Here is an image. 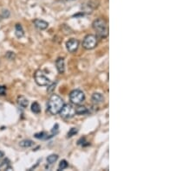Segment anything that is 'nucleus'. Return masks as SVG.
Listing matches in <instances>:
<instances>
[{
    "label": "nucleus",
    "mask_w": 195,
    "mask_h": 171,
    "mask_svg": "<svg viewBox=\"0 0 195 171\" xmlns=\"http://www.w3.org/2000/svg\"><path fill=\"white\" fill-rule=\"evenodd\" d=\"M64 102L63 99L57 94L51 95L50 100L48 101V111L51 114L56 115L59 113L60 110L63 106Z\"/></svg>",
    "instance_id": "1"
},
{
    "label": "nucleus",
    "mask_w": 195,
    "mask_h": 171,
    "mask_svg": "<svg viewBox=\"0 0 195 171\" xmlns=\"http://www.w3.org/2000/svg\"><path fill=\"white\" fill-rule=\"evenodd\" d=\"M93 28L96 32V35L101 38H106L108 36V26L106 20L103 18H98L93 22Z\"/></svg>",
    "instance_id": "2"
},
{
    "label": "nucleus",
    "mask_w": 195,
    "mask_h": 171,
    "mask_svg": "<svg viewBox=\"0 0 195 171\" xmlns=\"http://www.w3.org/2000/svg\"><path fill=\"white\" fill-rule=\"evenodd\" d=\"M85 100V94L81 90H74L70 93V100L74 105H81Z\"/></svg>",
    "instance_id": "3"
},
{
    "label": "nucleus",
    "mask_w": 195,
    "mask_h": 171,
    "mask_svg": "<svg viewBox=\"0 0 195 171\" xmlns=\"http://www.w3.org/2000/svg\"><path fill=\"white\" fill-rule=\"evenodd\" d=\"M34 78H35V81H36V84L40 86H49L51 84V80L48 78L41 70H36V73L34 74Z\"/></svg>",
    "instance_id": "4"
},
{
    "label": "nucleus",
    "mask_w": 195,
    "mask_h": 171,
    "mask_svg": "<svg viewBox=\"0 0 195 171\" xmlns=\"http://www.w3.org/2000/svg\"><path fill=\"white\" fill-rule=\"evenodd\" d=\"M97 45V36L94 35H88L82 41V47L85 50H90L94 49Z\"/></svg>",
    "instance_id": "5"
},
{
    "label": "nucleus",
    "mask_w": 195,
    "mask_h": 171,
    "mask_svg": "<svg viewBox=\"0 0 195 171\" xmlns=\"http://www.w3.org/2000/svg\"><path fill=\"white\" fill-rule=\"evenodd\" d=\"M60 116L63 118H71L76 115V109L70 104L63 105L62 109L59 112Z\"/></svg>",
    "instance_id": "6"
},
{
    "label": "nucleus",
    "mask_w": 195,
    "mask_h": 171,
    "mask_svg": "<svg viewBox=\"0 0 195 171\" xmlns=\"http://www.w3.org/2000/svg\"><path fill=\"white\" fill-rule=\"evenodd\" d=\"M78 47H79V41L75 38H71L66 43V48L70 53L76 52L78 49Z\"/></svg>",
    "instance_id": "7"
},
{
    "label": "nucleus",
    "mask_w": 195,
    "mask_h": 171,
    "mask_svg": "<svg viewBox=\"0 0 195 171\" xmlns=\"http://www.w3.org/2000/svg\"><path fill=\"white\" fill-rule=\"evenodd\" d=\"M34 25L39 30H44V29L48 28L49 23L46 21H44V20H42V19H35L34 20Z\"/></svg>",
    "instance_id": "8"
},
{
    "label": "nucleus",
    "mask_w": 195,
    "mask_h": 171,
    "mask_svg": "<svg viewBox=\"0 0 195 171\" xmlns=\"http://www.w3.org/2000/svg\"><path fill=\"white\" fill-rule=\"evenodd\" d=\"M56 67L59 74H63L65 71L64 59L63 58H58L56 62Z\"/></svg>",
    "instance_id": "9"
},
{
    "label": "nucleus",
    "mask_w": 195,
    "mask_h": 171,
    "mask_svg": "<svg viewBox=\"0 0 195 171\" xmlns=\"http://www.w3.org/2000/svg\"><path fill=\"white\" fill-rule=\"evenodd\" d=\"M92 101L94 104H101L104 101V97L101 93H94L92 95Z\"/></svg>",
    "instance_id": "10"
},
{
    "label": "nucleus",
    "mask_w": 195,
    "mask_h": 171,
    "mask_svg": "<svg viewBox=\"0 0 195 171\" xmlns=\"http://www.w3.org/2000/svg\"><path fill=\"white\" fill-rule=\"evenodd\" d=\"M15 35L17 38H22L24 36V30H23L21 24H19V23L16 24V26H15Z\"/></svg>",
    "instance_id": "11"
},
{
    "label": "nucleus",
    "mask_w": 195,
    "mask_h": 171,
    "mask_svg": "<svg viewBox=\"0 0 195 171\" xmlns=\"http://www.w3.org/2000/svg\"><path fill=\"white\" fill-rule=\"evenodd\" d=\"M17 104L23 108H26L29 105V101L24 96H18L17 97Z\"/></svg>",
    "instance_id": "12"
},
{
    "label": "nucleus",
    "mask_w": 195,
    "mask_h": 171,
    "mask_svg": "<svg viewBox=\"0 0 195 171\" xmlns=\"http://www.w3.org/2000/svg\"><path fill=\"white\" fill-rule=\"evenodd\" d=\"M33 144H34V142L32 140H29V139H25V140H23L19 142V145L23 148H29Z\"/></svg>",
    "instance_id": "13"
},
{
    "label": "nucleus",
    "mask_w": 195,
    "mask_h": 171,
    "mask_svg": "<svg viewBox=\"0 0 195 171\" xmlns=\"http://www.w3.org/2000/svg\"><path fill=\"white\" fill-rule=\"evenodd\" d=\"M79 106V105H78ZM88 112V109L85 106H79L76 108V114H78V115H84Z\"/></svg>",
    "instance_id": "14"
},
{
    "label": "nucleus",
    "mask_w": 195,
    "mask_h": 171,
    "mask_svg": "<svg viewBox=\"0 0 195 171\" xmlns=\"http://www.w3.org/2000/svg\"><path fill=\"white\" fill-rule=\"evenodd\" d=\"M31 111H32V112H34V113L36 114L40 113V112H41V107H40L39 104H38L37 102L32 103V105H31Z\"/></svg>",
    "instance_id": "15"
},
{
    "label": "nucleus",
    "mask_w": 195,
    "mask_h": 171,
    "mask_svg": "<svg viewBox=\"0 0 195 171\" xmlns=\"http://www.w3.org/2000/svg\"><path fill=\"white\" fill-rule=\"evenodd\" d=\"M34 136L36 138H37V139H49V138L51 137V136H49V135L46 132H43H43H39V133H36L34 135Z\"/></svg>",
    "instance_id": "16"
},
{
    "label": "nucleus",
    "mask_w": 195,
    "mask_h": 171,
    "mask_svg": "<svg viewBox=\"0 0 195 171\" xmlns=\"http://www.w3.org/2000/svg\"><path fill=\"white\" fill-rule=\"evenodd\" d=\"M57 159H58L57 155L53 154V155H51V156H49V157H47V163H48L49 164H55V163L57 161Z\"/></svg>",
    "instance_id": "17"
},
{
    "label": "nucleus",
    "mask_w": 195,
    "mask_h": 171,
    "mask_svg": "<svg viewBox=\"0 0 195 171\" xmlns=\"http://www.w3.org/2000/svg\"><path fill=\"white\" fill-rule=\"evenodd\" d=\"M69 166V164L66 160H62L59 164V168H58V170H63L65 169H67Z\"/></svg>",
    "instance_id": "18"
},
{
    "label": "nucleus",
    "mask_w": 195,
    "mask_h": 171,
    "mask_svg": "<svg viewBox=\"0 0 195 171\" xmlns=\"http://www.w3.org/2000/svg\"><path fill=\"white\" fill-rule=\"evenodd\" d=\"M78 132V130L76 128H71L70 129V130L68 132V135H67V136L68 137H71V136H75L76 133Z\"/></svg>",
    "instance_id": "19"
},
{
    "label": "nucleus",
    "mask_w": 195,
    "mask_h": 171,
    "mask_svg": "<svg viewBox=\"0 0 195 171\" xmlns=\"http://www.w3.org/2000/svg\"><path fill=\"white\" fill-rule=\"evenodd\" d=\"M6 56V58H7L8 60H11H11H14L15 57H16V55H15L13 52H10V51H9V52L6 53V56Z\"/></svg>",
    "instance_id": "20"
},
{
    "label": "nucleus",
    "mask_w": 195,
    "mask_h": 171,
    "mask_svg": "<svg viewBox=\"0 0 195 171\" xmlns=\"http://www.w3.org/2000/svg\"><path fill=\"white\" fill-rule=\"evenodd\" d=\"M10 16V11L8 10H4L2 11V15H1V17L3 18H8Z\"/></svg>",
    "instance_id": "21"
},
{
    "label": "nucleus",
    "mask_w": 195,
    "mask_h": 171,
    "mask_svg": "<svg viewBox=\"0 0 195 171\" xmlns=\"http://www.w3.org/2000/svg\"><path fill=\"white\" fill-rule=\"evenodd\" d=\"M6 87L5 86H0V95H5Z\"/></svg>",
    "instance_id": "22"
},
{
    "label": "nucleus",
    "mask_w": 195,
    "mask_h": 171,
    "mask_svg": "<svg viewBox=\"0 0 195 171\" xmlns=\"http://www.w3.org/2000/svg\"><path fill=\"white\" fill-rule=\"evenodd\" d=\"M58 128H59V126H58V124H56V125L53 127V130H52V133H53V136H54V133H55V135H56V134H57Z\"/></svg>",
    "instance_id": "23"
},
{
    "label": "nucleus",
    "mask_w": 195,
    "mask_h": 171,
    "mask_svg": "<svg viewBox=\"0 0 195 171\" xmlns=\"http://www.w3.org/2000/svg\"><path fill=\"white\" fill-rule=\"evenodd\" d=\"M55 86H56V83H53V84H52V85H51L50 87H48V89H47V90H48V92L51 93V92H52V90L54 89V87H55Z\"/></svg>",
    "instance_id": "24"
},
{
    "label": "nucleus",
    "mask_w": 195,
    "mask_h": 171,
    "mask_svg": "<svg viewBox=\"0 0 195 171\" xmlns=\"http://www.w3.org/2000/svg\"><path fill=\"white\" fill-rule=\"evenodd\" d=\"M3 164H4V160H0V170H2V167H3Z\"/></svg>",
    "instance_id": "25"
},
{
    "label": "nucleus",
    "mask_w": 195,
    "mask_h": 171,
    "mask_svg": "<svg viewBox=\"0 0 195 171\" xmlns=\"http://www.w3.org/2000/svg\"><path fill=\"white\" fill-rule=\"evenodd\" d=\"M4 157H5V153L0 150V158H3Z\"/></svg>",
    "instance_id": "26"
},
{
    "label": "nucleus",
    "mask_w": 195,
    "mask_h": 171,
    "mask_svg": "<svg viewBox=\"0 0 195 171\" xmlns=\"http://www.w3.org/2000/svg\"><path fill=\"white\" fill-rule=\"evenodd\" d=\"M0 17H1V16H0ZM0 20H1V18H0Z\"/></svg>",
    "instance_id": "27"
}]
</instances>
